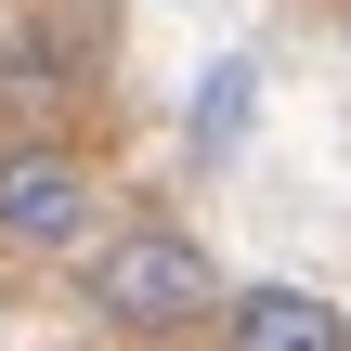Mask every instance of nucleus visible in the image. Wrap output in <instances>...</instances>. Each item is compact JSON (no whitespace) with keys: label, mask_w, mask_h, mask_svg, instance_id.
<instances>
[{"label":"nucleus","mask_w":351,"mask_h":351,"mask_svg":"<svg viewBox=\"0 0 351 351\" xmlns=\"http://www.w3.org/2000/svg\"><path fill=\"white\" fill-rule=\"evenodd\" d=\"M221 339L234 351H351V313H326L313 287H234L221 300Z\"/></svg>","instance_id":"obj_3"},{"label":"nucleus","mask_w":351,"mask_h":351,"mask_svg":"<svg viewBox=\"0 0 351 351\" xmlns=\"http://www.w3.org/2000/svg\"><path fill=\"white\" fill-rule=\"evenodd\" d=\"M91 221H104L91 156H65V143H13L0 156V247L13 261H65V247H91Z\"/></svg>","instance_id":"obj_2"},{"label":"nucleus","mask_w":351,"mask_h":351,"mask_svg":"<svg viewBox=\"0 0 351 351\" xmlns=\"http://www.w3.org/2000/svg\"><path fill=\"white\" fill-rule=\"evenodd\" d=\"M91 313L130 326V339H182V326H221V261L182 234V221H117L91 261H78Z\"/></svg>","instance_id":"obj_1"}]
</instances>
